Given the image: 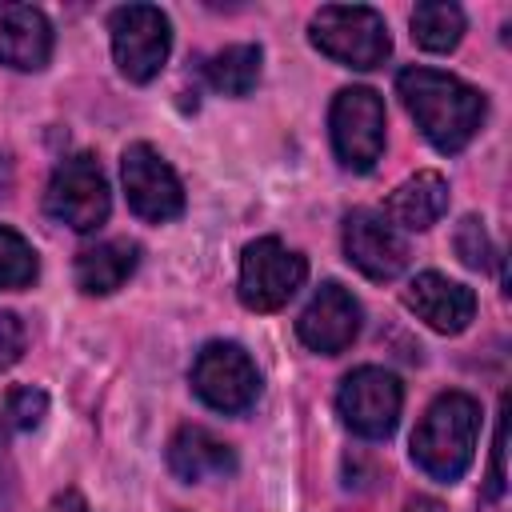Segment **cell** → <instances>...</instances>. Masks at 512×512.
Wrapping results in <instances>:
<instances>
[{
    "label": "cell",
    "mask_w": 512,
    "mask_h": 512,
    "mask_svg": "<svg viewBox=\"0 0 512 512\" xmlns=\"http://www.w3.org/2000/svg\"><path fill=\"white\" fill-rule=\"evenodd\" d=\"M328 132L344 168H376V160L384 156V100L364 84L340 88L328 112Z\"/></svg>",
    "instance_id": "obj_8"
},
{
    "label": "cell",
    "mask_w": 512,
    "mask_h": 512,
    "mask_svg": "<svg viewBox=\"0 0 512 512\" xmlns=\"http://www.w3.org/2000/svg\"><path fill=\"white\" fill-rule=\"evenodd\" d=\"M404 512H448L436 496H412L408 504H404Z\"/></svg>",
    "instance_id": "obj_26"
},
{
    "label": "cell",
    "mask_w": 512,
    "mask_h": 512,
    "mask_svg": "<svg viewBox=\"0 0 512 512\" xmlns=\"http://www.w3.org/2000/svg\"><path fill=\"white\" fill-rule=\"evenodd\" d=\"M120 180L128 192V208L148 224H168L184 212V188L172 164L152 144H128L120 156Z\"/></svg>",
    "instance_id": "obj_10"
},
{
    "label": "cell",
    "mask_w": 512,
    "mask_h": 512,
    "mask_svg": "<svg viewBox=\"0 0 512 512\" xmlns=\"http://www.w3.org/2000/svg\"><path fill=\"white\" fill-rule=\"evenodd\" d=\"M444 212H448V180H444L440 172L424 168V172H416V176H408V180H400V184L392 188V196L384 200V212H380V216H384L392 228L424 232V228H432Z\"/></svg>",
    "instance_id": "obj_16"
},
{
    "label": "cell",
    "mask_w": 512,
    "mask_h": 512,
    "mask_svg": "<svg viewBox=\"0 0 512 512\" xmlns=\"http://www.w3.org/2000/svg\"><path fill=\"white\" fill-rule=\"evenodd\" d=\"M140 264V244L136 240H104L92 244L76 256V288L88 296H108L116 292Z\"/></svg>",
    "instance_id": "obj_17"
},
{
    "label": "cell",
    "mask_w": 512,
    "mask_h": 512,
    "mask_svg": "<svg viewBox=\"0 0 512 512\" xmlns=\"http://www.w3.org/2000/svg\"><path fill=\"white\" fill-rule=\"evenodd\" d=\"M168 468L184 484H204V480H224L236 472V452L224 444L216 432L204 424H184L168 440Z\"/></svg>",
    "instance_id": "obj_14"
},
{
    "label": "cell",
    "mask_w": 512,
    "mask_h": 512,
    "mask_svg": "<svg viewBox=\"0 0 512 512\" xmlns=\"http://www.w3.org/2000/svg\"><path fill=\"white\" fill-rule=\"evenodd\" d=\"M304 276H308V260L296 248H288L276 236H260L240 256L236 292H240V304L244 308H252V312H276V308H284L300 292Z\"/></svg>",
    "instance_id": "obj_5"
},
{
    "label": "cell",
    "mask_w": 512,
    "mask_h": 512,
    "mask_svg": "<svg viewBox=\"0 0 512 512\" xmlns=\"http://www.w3.org/2000/svg\"><path fill=\"white\" fill-rule=\"evenodd\" d=\"M44 512H88V500H84L76 488H64V492H56V496L48 500Z\"/></svg>",
    "instance_id": "obj_25"
},
{
    "label": "cell",
    "mask_w": 512,
    "mask_h": 512,
    "mask_svg": "<svg viewBox=\"0 0 512 512\" xmlns=\"http://www.w3.org/2000/svg\"><path fill=\"white\" fill-rule=\"evenodd\" d=\"M44 416H48V392H44V388L20 384V388L8 392V400H4V420H8V428L32 432V428H40Z\"/></svg>",
    "instance_id": "obj_21"
},
{
    "label": "cell",
    "mask_w": 512,
    "mask_h": 512,
    "mask_svg": "<svg viewBox=\"0 0 512 512\" xmlns=\"http://www.w3.org/2000/svg\"><path fill=\"white\" fill-rule=\"evenodd\" d=\"M296 336L304 340V348H312L320 356L344 352L360 336V304H356V296L344 284L324 280L316 288V296L308 300V308L300 312Z\"/></svg>",
    "instance_id": "obj_12"
},
{
    "label": "cell",
    "mask_w": 512,
    "mask_h": 512,
    "mask_svg": "<svg viewBox=\"0 0 512 512\" xmlns=\"http://www.w3.org/2000/svg\"><path fill=\"white\" fill-rule=\"evenodd\" d=\"M24 344H28L24 320H20L16 312H4V308H0V372L12 368V364L24 356Z\"/></svg>",
    "instance_id": "obj_23"
},
{
    "label": "cell",
    "mask_w": 512,
    "mask_h": 512,
    "mask_svg": "<svg viewBox=\"0 0 512 512\" xmlns=\"http://www.w3.org/2000/svg\"><path fill=\"white\" fill-rule=\"evenodd\" d=\"M396 92L408 108V116L416 120V128L424 132V140L436 152H460L472 144V136L480 132L484 116H488V100L480 88L464 84L452 72H436V68H404L396 76Z\"/></svg>",
    "instance_id": "obj_1"
},
{
    "label": "cell",
    "mask_w": 512,
    "mask_h": 512,
    "mask_svg": "<svg viewBox=\"0 0 512 512\" xmlns=\"http://www.w3.org/2000/svg\"><path fill=\"white\" fill-rule=\"evenodd\" d=\"M188 380H192V392L208 408H216L224 416L248 412L256 404V396H260V372H256L252 356L232 340L204 344L196 352V360H192Z\"/></svg>",
    "instance_id": "obj_6"
},
{
    "label": "cell",
    "mask_w": 512,
    "mask_h": 512,
    "mask_svg": "<svg viewBox=\"0 0 512 512\" xmlns=\"http://www.w3.org/2000/svg\"><path fill=\"white\" fill-rule=\"evenodd\" d=\"M308 40L344 68H380L392 52L388 24L368 4H324L308 20Z\"/></svg>",
    "instance_id": "obj_3"
},
{
    "label": "cell",
    "mask_w": 512,
    "mask_h": 512,
    "mask_svg": "<svg viewBox=\"0 0 512 512\" xmlns=\"http://www.w3.org/2000/svg\"><path fill=\"white\" fill-rule=\"evenodd\" d=\"M52 56V24L32 4H0V64L40 72Z\"/></svg>",
    "instance_id": "obj_15"
},
{
    "label": "cell",
    "mask_w": 512,
    "mask_h": 512,
    "mask_svg": "<svg viewBox=\"0 0 512 512\" xmlns=\"http://www.w3.org/2000/svg\"><path fill=\"white\" fill-rule=\"evenodd\" d=\"M44 212L56 224H68L72 232H96L112 212V192L100 160L88 152L60 160L44 188Z\"/></svg>",
    "instance_id": "obj_4"
},
{
    "label": "cell",
    "mask_w": 512,
    "mask_h": 512,
    "mask_svg": "<svg viewBox=\"0 0 512 512\" xmlns=\"http://www.w3.org/2000/svg\"><path fill=\"white\" fill-rule=\"evenodd\" d=\"M452 248H456V256H460V264H468V268H476V272H484V268L492 264V240H488L480 216H464V220L456 224Z\"/></svg>",
    "instance_id": "obj_22"
},
{
    "label": "cell",
    "mask_w": 512,
    "mask_h": 512,
    "mask_svg": "<svg viewBox=\"0 0 512 512\" xmlns=\"http://www.w3.org/2000/svg\"><path fill=\"white\" fill-rule=\"evenodd\" d=\"M404 308L416 312V320H424L432 332L456 336L476 316V292L468 284L440 276V272H420L404 288Z\"/></svg>",
    "instance_id": "obj_13"
},
{
    "label": "cell",
    "mask_w": 512,
    "mask_h": 512,
    "mask_svg": "<svg viewBox=\"0 0 512 512\" xmlns=\"http://www.w3.org/2000/svg\"><path fill=\"white\" fill-rule=\"evenodd\" d=\"M116 68L132 84H148L160 76L172 52V24L156 4H124L108 16Z\"/></svg>",
    "instance_id": "obj_7"
},
{
    "label": "cell",
    "mask_w": 512,
    "mask_h": 512,
    "mask_svg": "<svg viewBox=\"0 0 512 512\" xmlns=\"http://www.w3.org/2000/svg\"><path fill=\"white\" fill-rule=\"evenodd\" d=\"M400 408H404L400 380L388 368H376V364L352 368L340 380V388H336V412H340V420L356 436H364V440L392 436V428L400 420Z\"/></svg>",
    "instance_id": "obj_9"
},
{
    "label": "cell",
    "mask_w": 512,
    "mask_h": 512,
    "mask_svg": "<svg viewBox=\"0 0 512 512\" xmlns=\"http://www.w3.org/2000/svg\"><path fill=\"white\" fill-rule=\"evenodd\" d=\"M464 36V12L448 0H424L412 8V40L428 52H452Z\"/></svg>",
    "instance_id": "obj_19"
},
{
    "label": "cell",
    "mask_w": 512,
    "mask_h": 512,
    "mask_svg": "<svg viewBox=\"0 0 512 512\" xmlns=\"http://www.w3.org/2000/svg\"><path fill=\"white\" fill-rule=\"evenodd\" d=\"M260 60H264V52L256 44H228L216 56H208L204 80L220 96H248L260 80Z\"/></svg>",
    "instance_id": "obj_18"
},
{
    "label": "cell",
    "mask_w": 512,
    "mask_h": 512,
    "mask_svg": "<svg viewBox=\"0 0 512 512\" xmlns=\"http://www.w3.org/2000/svg\"><path fill=\"white\" fill-rule=\"evenodd\" d=\"M344 256L368 280H392L408 268V244L400 228H392L372 208H356L344 216Z\"/></svg>",
    "instance_id": "obj_11"
},
{
    "label": "cell",
    "mask_w": 512,
    "mask_h": 512,
    "mask_svg": "<svg viewBox=\"0 0 512 512\" xmlns=\"http://www.w3.org/2000/svg\"><path fill=\"white\" fill-rule=\"evenodd\" d=\"M40 272V260H36V248L8 224H0V292H16V288H28Z\"/></svg>",
    "instance_id": "obj_20"
},
{
    "label": "cell",
    "mask_w": 512,
    "mask_h": 512,
    "mask_svg": "<svg viewBox=\"0 0 512 512\" xmlns=\"http://www.w3.org/2000/svg\"><path fill=\"white\" fill-rule=\"evenodd\" d=\"M504 408H500V424H496V444H492V480H488V500H496L504 492Z\"/></svg>",
    "instance_id": "obj_24"
},
{
    "label": "cell",
    "mask_w": 512,
    "mask_h": 512,
    "mask_svg": "<svg viewBox=\"0 0 512 512\" xmlns=\"http://www.w3.org/2000/svg\"><path fill=\"white\" fill-rule=\"evenodd\" d=\"M480 436V404L468 392H440L416 432H412V460L440 484H452L468 472Z\"/></svg>",
    "instance_id": "obj_2"
}]
</instances>
